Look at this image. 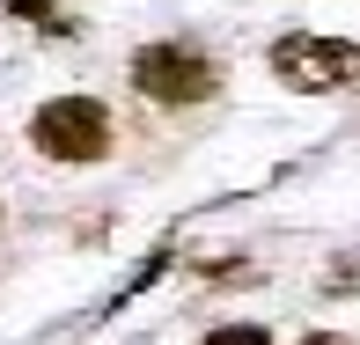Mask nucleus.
<instances>
[{
    "label": "nucleus",
    "instance_id": "f257e3e1",
    "mask_svg": "<svg viewBox=\"0 0 360 345\" xmlns=\"http://www.w3.org/2000/svg\"><path fill=\"white\" fill-rule=\"evenodd\" d=\"M110 103L103 96H52V103L30 110V147L44 162H67V169H89V162L110 155Z\"/></svg>",
    "mask_w": 360,
    "mask_h": 345
},
{
    "label": "nucleus",
    "instance_id": "f03ea898",
    "mask_svg": "<svg viewBox=\"0 0 360 345\" xmlns=\"http://www.w3.org/2000/svg\"><path fill=\"white\" fill-rule=\"evenodd\" d=\"M133 89L147 103H169V110H191V103H214L221 96V67L184 37H155L133 52Z\"/></svg>",
    "mask_w": 360,
    "mask_h": 345
},
{
    "label": "nucleus",
    "instance_id": "7ed1b4c3",
    "mask_svg": "<svg viewBox=\"0 0 360 345\" xmlns=\"http://www.w3.org/2000/svg\"><path fill=\"white\" fill-rule=\"evenodd\" d=\"M272 74H280L294 96L353 89V81H360V44L353 37H323V30H294V37L272 44Z\"/></svg>",
    "mask_w": 360,
    "mask_h": 345
},
{
    "label": "nucleus",
    "instance_id": "20e7f679",
    "mask_svg": "<svg viewBox=\"0 0 360 345\" xmlns=\"http://www.w3.org/2000/svg\"><path fill=\"white\" fill-rule=\"evenodd\" d=\"M169 265H176V250H169V242H162V250H147V257H140V272H133V279H125V287H118V294H110V316H118V308H125V301H140V294H147V287H155V279H162V272H169Z\"/></svg>",
    "mask_w": 360,
    "mask_h": 345
},
{
    "label": "nucleus",
    "instance_id": "39448f33",
    "mask_svg": "<svg viewBox=\"0 0 360 345\" xmlns=\"http://www.w3.org/2000/svg\"><path fill=\"white\" fill-rule=\"evenodd\" d=\"M0 8H8L15 22L44 30V37H74V22H67V15H59V0H0Z\"/></svg>",
    "mask_w": 360,
    "mask_h": 345
},
{
    "label": "nucleus",
    "instance_id": "423d86ee",
    "mask_svg": "<svg viewBox=\"0 0 360 345\" xmlns=\"http://www.w3.org/2000/svg\"><path fill=\"white\" fill-rule=\"evenodd\" d=\"M191 345H280L265 331V323H214V331H199Z\"/></svg>",
    "mask_w": 360,
    "mask_h": 345
},
{
    "label": "nucleus",
    "instance_id": "0eeeda50",
    "mask_svg": "<svg viewBox=\"0 0 360 345\" xmlns=\"http://www.w3.org/2000/svg\"><path fill=\"white\" fill-rule=\"evenodd\" d=\"M323 294H360V257H331V272H323Z\"/></svg>",
    "mask_w": 360,
    "mask_h": 345
},
{
    "label": "nucleus",
    "instance_id": "6e6552de",
    "mask_svg": "<svg viewBox=\"0 0 360 345\" xmlns=\"http://www.w3.org/2000/svg\"><path fill=\"white\" fill-rule=\"evenodd\" d=\"M294 345H353V338H338V331H309V338H294Z\"/></svg>",
    "mask_w": 360,
    "mask_h": 345
}]
</instances>
